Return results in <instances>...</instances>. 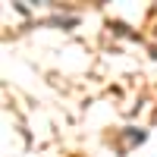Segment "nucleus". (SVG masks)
Segmentation results:
<instances>
[{
	"label": "nucleus",
	"instance_id": "f257e3e1",
	"mask_svg": "<svg viewBox=\"0 0 157 157\" xmlns=\"http://www.w3.org/2000/svg\"><path fill=\"white\" fill-rule=\"evenodd\" d=\"M129 141H145V132H129Z\"/></svg>",
	"mask_w": 157,
	"mask_h": 157
}]
</instances>
